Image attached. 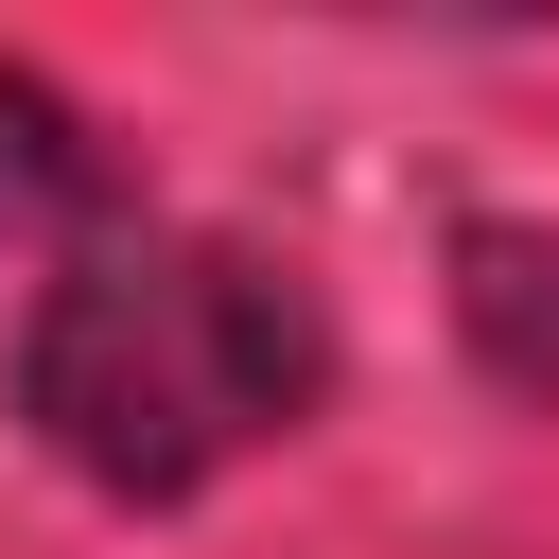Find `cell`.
<instances>
[{
  "label": "cell",
  "instance_id": "obj_1",
  "mask_svg": "<svg viewBox=\"0 0 559 559\" xmlns=\"http://www.w3.org/2000/svg\"><path fill=\"white\" fill-rule=\"evenodd\" d=\"M314 297L280 280V262H245V245H210V227H140V245H87L52 297H35V332H17V402H35V437L87 472V489H140V507H175V489H210L227 454H262L297 402H314Z\"/></svg>",
  "mask_w": 559,
  "mask_h": 559
},
{
  "label": "cell",
  "instance_id": "obj_2",
  "mask_svg": "<svg viewBox=\"0 0 559 559\" xmlns=\"http://www.w3.org/2000/svg\"><path fill=\"white\" fill-rule=\"evenodd\" d=\"M472 332H489V367H507L524 402H559V245L472 227Z\"/></svg>",
  "mask_w": 559,
  "mask_h": 559
},
{
  "label": "cell",
  "instance_id": "obj_3",
  "mask_svg": "<svg viewBox=\"0 0 559 559\" xmlns=\"http://www.w3.org/2000/svg\"><path fill=\"white\" fill-rule=\"evenodd\" d=\"M52 192H70V122H52V105L0 70V227H35Z\"/></svg>",
  "mask_w": 559,
  "mask_h": 559
}]
</instances>
